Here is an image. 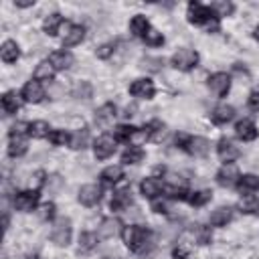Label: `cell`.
Masks as SVG:
<instances>
[{"label": "cell", "instance_id": "52", "mask_svg": "<svg viewBox=\"0 0 259 259\" xmlns=\"http://www.w3.org/2000/svg\"><path fill=\"white\" fill-rule=\"evenodd\" d=\"M32 4H34V0H16L14 2V6H18V8H28Z\"/></svg>", "mask_w": 259, "mask_h": 259}, {"label": "cell", "instance_id": "27", "mask_svg": "<svg viewBox=\"0 0 259 259\" xmlns=\"http://www.w3.org/2000/svg\"><path fill=\"white\" fill-rule=\"evenodd\" d=\"M237 188L241 192H245V194L257 192L259 190V176H255V174H243L239 178V182H237Z\"/></svg>", "mask_w": 259, "mask_h": 259}, {"label": "cell", "instance_id": "55", "mask_svg": "<svg viewBox=\"0 0 259 259\" xmlns=\"http://www.w3.org/2000/svg\"><path fill=\"white\" fill-rule=\"evenodd\" d=\"M253 36H255V38H257V40H259V24H257V26H255V30H253Z\"/></svg>", "mask_w": 259, "mask_h": 259}, {"label": "cell", "instance_id": "49", "mask_svg": "<svg viewBox=\"0 0 259 259\" xmlns=\"http://www.w3.org/2000/svg\"><path fill=\"white\" fill-rule=\"evenodd\" d=\"M63 93H65V87L59 81H51V85H49V97L59 99V97H63Z\"/></svg>", "mask_w": 259, "mask_h": 259}, {"label": "cell", "instance_id": "10", "mask_svg": "<svg viewBox=\"0 0 259 259\" xmlns=\"http://www.w3.org/2000/svg\"><path fill=\"white\" fill-rule=\"evenodd\" d=\"M217 154H219V158H221L225 164H231L233 160H237V158L241 156V150H239V146H237L233 140L221 138L219 144H217Z\"/></svg>", "mask_w": 259, "mask_h": 259}, {"label": "cell", "instance_id": "28", "mask_svg": "<svg viewBox=\"0 0 259 259\" xmlns=\"http://www.w3.org/2000/svg\"><path fill=\"white\" fill-rule=\"evenodd\" d=\"M55 67H53V63L47 59V61H40L38 65H36V69H34V79L36 81H53L55 79Z\"/></svg>", "mask_w": 259, "mask_h": 259}, {"label": "cell", "instance_id": "8", "mask_svg": "<svg viewBox=\"0 0 259 259\" xmlns=\"http://www.w3.org/2000/svg\"><path fill=\"white\" fill-rule=\"evenodd\" d=\"M45 95H47V91H45L42 83L36 81V79L26 81L24 87H22V91H20V97H22V101H26V103H40V101L45 99Z\"/></svg>", "mask_w": 259, "mask_h": 259}, {"label": "cell", "instance_id": "13", "mask_svg": "<svg viewBox=\"0 0 259 259\" xmlns=\"http://www.w3.org/2000/svg\"><path fill=\"white\" fill-rule=\"evenodd\" d=\"M130 93L138 99H152L154 93H156V87H154V81L148 79V77H142V79H136L132 85H130Z\"/></svg>", "mask_w": 259, "mask_h": 259}, {"label": "cell", "instance_id": "24", "mask_svg": "<svg viewBox=\"0 0 259 259\" xmlns=\"http://www.w3.org/2000/svg\"><path fill=\"white\" fill-rule=\"evenodd\" d=\"M99 178H101V182L103 184H109V186H113V184H117L121 178H123V168L121 166H107V168H103L101 170V174H99Z\"/></svg>", "mask_w": 259, "mask_h": 259}, {"label": "cell", "instance_id": "29", "mask_svg": "<svg viewBox=\"0 0 259 259\" xmlns=\"http://www.w3.org/2000/svg\"><path fill=\"white\" fill-rule=\"evenodd\" d=\"M20 103H22V97L16 91H6L2 95V107L6 113H16L20 109Z\"/></svg>", "mask_w": 259, "mask_h": 259}, {"label": "cell", "instance_id": "2", "mask_svg": "<svg viewBox=\"0 0 259 259\" xmlns=\"http://www.w3.org/2000/svg\"><path fill=\"white\" fill-rule=\"evenodd\" d=\"M188 22L196 26H204L208 32L219 30V18L210 10V6H204L200 2H190L188 4Z\"/></svg>", "mask_w": 259, "mask_h": 259}, {"label": "cell", "instance_id": "56", "mask_svg": "<svg viewBox=\"0 0 259 259\" xmlns=\"http://www.w3.org/2000/svg\"><path fill=\"white\" fill-rule=\"evenodd\" d=\"M20 259H38V255H24V257H20Z\"/></svg>", "mask_w": 259, "mask_h": 259}, {"label": "cell", "instance_id": "47", "mask_svg": "<svg viewBox=\"0 0 259 259\" xmlns=\"http://www.w3.org/2000/svg\"><path fill=\"white\" fill-rule=\"evenodd\" d=\"M113 53H115V42H105V45H101V47H97V51H95V55H97V59H109V57H113Z\"/></svg>", "mask_w": 259, "mask_h": 259}, {"label": "cell", "instance_id": "9", "mask_svg": "<svg viewBox=\"0 0 259 259\" xmlns=\"http://www.w3.org/2000/svg\"><path fill=\"white\" fill-rule=\"evenodd\" d=\"M101 196H103V190L99 184H83L77 194V198L83 206H95L101 200Z\"/></svg>", "mask_w": 259, "mask_h": 259}, {"label": "cell", "instance_id": "40", "mask_svg": "<svg viewBox=\"0 0 259 259\" xmlns=\"http://www.w3.org/2000/svg\"><path fill=\"white\" fill-rule=\"evenodd\" d=\"M140 67H142L144 71L158 73V71H162V67H164V59H160V57H144V59L140 61Z\"/></svg>", "mask_w": 259, "mask_h": 259}, {"label": "cell", "instance_id": "43", "mask_svg": "<svg viewBox=\"0 0 259 259\" xmlns=\"http://www.w3.org/2000/svg\"><path fill=\"white\" fill-rule=\"evenodd\" d=\"M144 42H146L148 47H162V45H164V34L158 32L156 28H150V30L144 34Z\"/></svg>", "mask_w": 259, "mask_h": 259}, {"label": "cell", "instance_id": "15", "mask_svg": "<svg viewBox=\"0 0 259 259\" xmlns=\"http://www.w3.org/2000/svg\"><path fill=\"white\" fill-rule=\"evenodd\" d=\"M140 192L146 196V198H158L162 192H164V184H162V180L160 178H156V176H148V178H144L142 182H140Z\"/></svg>", "mask_w": 259, "mask_h": 259}, {"label": "cell", "instance_id": "48", "mask_svg": "<svg viewBox=\"0 0 259 259\" xmlns=\"http://www.w3.org/2000/svg\"><path fill=\"white\" fill-rule=\"evenodd\" d=\"M30 134V123L28 121H16L12 127H10V136H26Z\"/></svg>", "mask_w": 259, "mask_h": 259}, {"label": "cell", "instance_id": "35", "mask_svg": "<svg viewBox=\"0 0 259 259\" xmlns=\"http://www.w3.org/2000/svg\"><path fill=\"white\" fill-rule=\"evenodd\" d=\"M97 247V235L91 233V231H83L79 235V251L81 253H89Z\"/></svg>", "mask_w": 259, "mask_h": 259}, {"label": "cell", "instance_id": "12", "mask_svg": "<svg viewBox=\"0 0 259 259\" xmlns=\"http://www.w3.org/2000/svg\"><path fill=\"white\" fill-rule=\"evenodd\" d=\"M208 89H210L214 95H219V97L227 95L229 89H231V75H229V73H223V71L212 73V75L208 77Z\"/></svg>", "mask_w": 259, "mask_h": 259}, {"label": "cell", "instance_id": "37", "mask_svg": "<svg viewBox=\"0 0 259 259\" xmlns=\"http://www.w3.org/2000/svg\"><path fill=\"white\" fill-rule=\"evenodd\" d=\"M212 198V190H194V192H188V202L192 204V206H204L208 200Z\"/></svg>", "mask_w": 259, "mask_h": 259}, {"label": "cell", "instance_id": "4", "mask_svg": "<svg viewBox=\"0 0 259 259\" xmlns=\"http://www.w3.org/2000/svg\"><path fill=\"white\" fill-rule=\"evenodd\" d=\"M170 65L178 71H192L196 65H198V53L194 49H188V47H182L178 49L172 59H170Z\"/></svg>", "mask_w": 259, "mask_h": 259}, {"label": "cell", "instance_id": "51", "mask_svg": "<svg viewBox=\"0 0 259 259\" xmlns=\"http://www.w3.org/2000/svg\"><path fill=\"white\" fill-rule=\"evenodd\" d=\"M188 255V247H184V245H178L174 251H172V257L174 259H184Z\"/></svg>", "mask_w": 259, "mask_h": 259}, {"label": "cell", "instance_id": "11", "mask_svg": "<svg viewBox=\"0 0 259 259\" xmlns=\"http://www.w3.org/2000/svg\"><path fill=\"white\" fill-rule=\"evenodd\" d=\"M239 178H241L239 168H237L233 162H231V164H223V166L219 168V172H217V182H219L221 186H227V188L237 186Z\"/></svg>", "mask_w": 259, "mask_h": 259}, {"label": "cell", "instance_id": "16", "mask_svg": "<svg viewBox=\"0 0 259 259\" xmlns=\"http://www.w3.org/2000/svg\"><path fill=\"white\" fill-rule=\"evenodd\" d=\"M121 233H123V225L115 217H107L99 225V237H103V239H113V237H117Z\"/></svg>", "mask_w": 259, "mask_h": 259}, {"label": "cell", "instance_id": "54", "mask_svg": "<svg viewBox=\"0 0 259 259\" xmlns=\"http://www.w3.org/2000/svg\"><path fill=\"white\" fill-rule=\"evenodd\" d=\"M253 93H255V95H259V81L253 85Z\"/></svg>", "mask_w": 259, "mask_h": 259}, {"label": "cell", "instance_id": "21", "mask_svg": "<svg viewBox=\"0 0 259 259\" xmlns=\"http://www.w3.org/2000/svg\"><path fill=\"white\" fill-rule=\"evenodd\" d=\"M49 61L53 63V67H55L57 71H67V69H71V65L75 63V57H73L69 51H55V53L49 57Z\"/></svg>", "mask_w": 259, "mask_h": 259}, {"label": "cell", "instance_id": "36", "mask_svg": "<svg viewBox=\"0 0 259 259\" xmlns=\"http://www.w3.org/2000/svg\"><path fill=\"white\" fill-rule=\"evenodd\" d=\"M87 144H89V132H87V127H81L75 134H71V144L69 146L73 150H83V148H87Z\"/></svg>", "mask_w": 259, "mask_h": 259}, {"label": "cell", "instance_id": "18", "mask_svg": "<svg viewBox=\"0 0 259 259\" xmlns=\"http://www.w3.org/2000/svg\"><path fill=\"white\" fill-rule=\"evenodd\" d=\"M233 117H235V107L229 105V103H219V105L210 111V121L217 123V125L229 123Z\"/></svg>", "mask_w": 259, "mask_h": 259}, {"label": "cell", "instance_id": "50", "mask_svg": "<svg viewBox=\"0 0 259 259\" xmlns=\"http://www.w3.org/2000/svg\"><path fill=\"white\" fill-rule=\"evenodd\" d=\"M152 210L158 214H166L168 212V200L166 198H154L152 200Z\"/></svg>", "mask_w": 259, "mask_h": 259}, {"label": "cell", "instance_id": "42", "mask_svg": "<svg viewBox=\"0 0 259 259\" xmlns=\"http://www.w3.org/2000/svg\"><path fill=\"white\" fill-rule=\"evenodd\" d=\"M91 95H93V87L89 81H79L73 89V97H77V99H89Z\"/></svg>", "mask_w": 259, "mask_h": 259}, {"label": "cell", "instance_id": "33", "mask_svg": "<svg viewBox=\"0 0 259 259\" xmlns=\"http://www.w3.org/2000/svg\"><path fill=\"white\" fill-rule=\"evenodd\" d=\"M146 152L140 148V146H127L125 152L121 154V162L123 164H140L144 160Z\"/></svg>", "mask_w": 259, "mask_h": 259}, {"label": "cell", "instance_id": "20", "mask_svg": "<svg viewBox=\"0 0 259 259\" xmlns=\"http://www.w3.org/2000/svg\"><path fill=\"white\" fill-rule=\"evenodd\" d=\"M0 59L4 63H16L20 59V47L16 40H4L2 47H0Z\"/></svg>", "mask_w": 259, "mask_h": 259}, {"label": "cell", "instance_id": "19", "mask_svg": "<svg viewBox=\"0 0 259 259\" xmlns=\"http://www.w3.org/2000/svg\"><path fill=\"white\" fill-rule=\"evenodd\" d=\"M130 204H132V190H130V186L115 190L113 196H111V200H109L111 210H125Z\"/></svg>", "mask_w": 259, "mask_h": 259}, {"label": "cell", "instance_id": "23", "mask_svg": "<svg viewBox=\"0 0 259 259\" xmlns=\"http://www.w3.org/2000/svg\"><path fill=\"white\" fill-rule=\"evenodd\" d=\"M61 26H65V22H63V16H61L59 12H53V14H49V16L42 20V30H45L49 36L59 34Z\"/></svg>", "mask_w": 259, "mask_h": 259}, {"label": "cell", "instance_id": "31", "mask_svg": "<svg viewBox=\"0 0 259 259\" xmlns=\"http://www.w3.org/2000/svg\"><path fill=\"white\" fill-rule=\"evenodd\" d=\"M146 132H148V140H152V142H162L166 138V125L160 119H152L146 125Z\"/></svg>", "mask_w": 259, "mask_h": 259}, {"label": "cell", "instance_id": "32", "mask_svg": "<svg viewBox=\"0 0 259 259\" xmlns=\"http://www.w3.org/2000/svg\"><path fill=\"white\" fill-rule=\"evenodd\" d=\"M239 208L247 214H259V194H245L239 200Z\"/></svg>", "mask_w": 259, "mask_h": 259}, {"label": "cell", "instance_id": "6", "mask_svg": "<svg viewBox=\"0 0 259 259\" xmlns=\"http://www.w3.org/2000/svg\"><path fill=\"white\" fill-rule=\"evenodd\" d=\"M38 198H40L38 188H34V190L30 188V190L16 192V194H14L12 204H14V208H16V210H20V212H30V210H34V208H36Z\"/></svg>", "mask_w": 259, "mask_h": 259}, {"label": "cell", "instance_id": "45", "mask_svg": "<svg viewBox=\"0 0 259 259\" xmlns=\"http://www.w3.org/2000/svg\"><path fill=\"white\" fill-rule=\"evenodd\" d=\"M194 227H196V229H194L196 243H198V245H208V243H210V239H212L210 229H206V227H202V225H194Z\"/></svg>", "mask_w": 259, "mask_h": 259}, {"label": "cell", "instance_id": "41", "mask_svg": "<svg viewBox=\"0 0 259 259\" xmlns=\"http://www.w3.org/2000/svg\"><path fill=\"white\" fill-rule=\"evenodd\" d=\"M49 142L53 146H69L71 144V134L65 130H53L49 136Z\"/></svg>", "mask_w": 259, "mask_h": 259}, {"label": "cell", "instance_id": "46", "mask_svg": "<svg viewBox=\"0 0 259 259\" xmlns=\"http://www.w3.org/2000/svg\"><path fill=\"white\" fill-rule=\"evenodd\" d=\"M55 210H57V208H55L53 202H45V204L38 206L36 214H38L40 221H51V219H55Z\"/></svg>", "mask_w": 259, "mask_h": 259}, {"label": "cell", "instance_id": "30", "mask_svg": "<svg viewBox=\"0 0 259 259\" xmlns=\"http://www.w3.org/2000/svg\"><path fill=\"white\" fill-rule=\"evenodd\" d=\"M115 115H117V109L113 103H103L101 107L95 109V121L97 123H109V121H113Z\"/></svg>", "mask_w": 259, "mask_h": 259}, {"label": "cell", "instance_id": "22", "mask_svg": "<svg viewBox=\"0 0 259 259\" xmlns=\"http://www.w3.org/2000/svg\"><path fill=\"white\" fill-rule=\"evenodd\" d=\"M208 221L212 227H227L233 221V208L231 206H219L217 210H212Z\"/></svg>", "mask_w": 259, "mask_h": 259}, {"label": "cell", "instance_id": "38", "mask_svg": "<svg viewBox=\"0 0 259 259\" xmlns=\"http://www.w3.org/2000/svg\"><path fill=\"white\" fill-rule=\"evenodd\" d=\"M210 10L214 12L217 18L221 16H231L235 12V4L233 2H227V0H221V2H212L210 4Z\"/></svg>", "mask_w": 259, "mask_h": 259}, {"label": "cell", "instance_id": "14", "mask_svg": "<svg viewBox=\"0 0 259 259\" xmlns=\"http://www.w3.org/2000/svg\"><path fill=\"white\" fill-rule=\"evenodd\" d=\"M235 134H237V138H241L243 142H253V140L259 136V130H257V125H255L249 117H243V119H239V121L235 123Z\"/></svg>", "mask_w": 259, "mask_h": 259}, {"label": "cell", "instance_id": "34", "mask_svg": "<svg viewBox=\"0 0 259 259\" xmlns=\"http://www.w3.org/2000/svg\"><path fill=\"white\" fill-rule=\"evenodd\" d=\"M51 125L47 123V121H42V119H36V121H32L30 123V138H34V140H42V138H49L51 136Z\"/></svg>", "mask_w": 259, "mask_h": 259}, {"label": "cell", "instance_id": "44", "mask_svg": "<svg viewBox=\"0 0 259 259\" xmlns=\"http://www.w3.org/2000/svg\"><path fill=\"white\" fill-rule=\"evenodd\" d=\"M63 184H65V180H63L59 174L47 176V182H45V186H47V190H49L51 194H57V192L63 188Z\"/></svg>", "mask_w": 259, "mask_h": 259}, {"label": "cell", "instance_id": "5", "mask_svg": "<svg viewBox=\"0 0 259 259\" xmlns=\"http://www.w3.org/2000/svg\"><path fill=\"white\" fill-rule=\"evenodd\" d=\"M71 235H73V227H71V221L69 219H57L55 225H53V231H51V241L59 247H67L71 243Z\"/></svg>", "mask_w": 259, "mask_h": 259}, {"label": "cell", "instance_id": "25", "mask_svg": "<svg viewBox=\"0 0 259 259\" xmlns=\"http://www.w3.org/2000/svg\"><path fill=\"white\" fill-rule=\"evenodd\" d=\"M150 28H152V26H150V22H148V18H146L144 14H136V16L130 20V32H132L134 36L144 38V34H146Z\"/></svg>", "mask_w": 259, "mask_h": 259}, {"label": "cell", "instance_id": "3", "mask_svg": "<svg viewBox=\"0 0 259 259\" xmlns=\"http://www.w3.org/2000/svg\"><path fill=\"white\" fill-rule=\"evenodd\" d=\"M176 144H180L182 150H186L190 156L194 158H202L210 152V142L202 136H184V134H178L176 136Z\"/></svg>", "mask_w": 259, "mask_h": 259}, {"label": "cell", "instance_id": "53", "mask_svg": "<svg viewBox=\"0 0 259 259\" xmlns=\"http://www.w3.org/2000/svg\"><path fill=\"white\" fill-rule=\"evenodd\" d=\"M249 105L257 109V107H259V95H255V93H251V97H249Z\"/></svg>", "mask_w": 259, "mask_h": 259}, {"label": "cell", "instance_id": "1", "mask_svg": "<svg viewBox=\"0 0 259 259\" xmlns=\"http://www.w3.org/2000/svg\"><path fill=\"white\" fill-rule=\"evenodd\" d=\"M121 237H123V243L127 245V249L138 253V255H146L152 249V243H154L152 231L142 227V225H127V227H123Z\"/></svg>", "mask_w": 259, "mask_h": 259}, {"label": "cell", "instance_id": "17", "mask_svg": "<svg viewBox=\"0 0 259 259\" xmlns=\"http://www.w3.org/2000/svg\"><path fill=\"white\" fill-rule=\"evenodd\" d=\"M83 38H85V26H81V24H65L63 47H75V45H81Z\"/></svg>", "mask_w": 259, "mask_h": 259}, {"label": "cell", "instance_id": "26", "mask_svg": "<svg viewBox=\"0 0 259 259\" xmlns=\"http://www.w3.org/2000/svg\"><path fill=\"white\" fill-rule=\"evenodd\" d=\"M28 150V144L22 136H10V142H8V156L10 158H20L24 156Z\"/></svg>", "mask_w": 259, "mask_h": 259}, {"label": "cell", "instance_id": "7", "mask_svg": "<svg viewBox=\"0 0 259 259\" xmlns=\"http://www.w3.org/2000/svg\"><path fill=\"white\" fill-rule=\"evenodd\" d=\"M115 148H117V140L115 136H109V134H101L93 142V154L97 160H107L109 156H113Z\"/></svg>", "mask_w": 259, "mask_h": 259}, {"label": "cell", "instance_id": "39", "mask_svg": "<svg viewBox=\"0 0 259 259\" xmlns=\"http://www.w3.org/2000/svg\"><path fill=\"white\" fill-rule=\"evenodd\" d=\"M136 132H138V127H136V125H125V123H121V125H117V127L113 130V134H115V140H121V142H130V144H132V140H134Z\"/></svg>", "mask_w": 259, "mask_h": 259}]
</instances>
